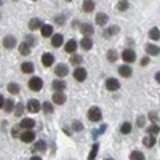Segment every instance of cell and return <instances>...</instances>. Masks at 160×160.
Instances as JSON below:
<instances>
[{
	"label": "cell",
	"mask_w": 160,
	"mask_h": 160,
	"mask_svg": "<svg viewBox=\"0 0 160 160\" xmlns=\"http://www.w3.org/2000/svg\"><path fill=\"white\" fill-rule=\"evenodd\" d=\"M88 118L91 120V122H99V120L102 118V112L99 108H96V106H93V108L88 111Z\"/></svg>",
	"instance_id": "6da1fadb"
},
{
	"label": "cell",
	"mask_w": 160,
	"mask_h": 160,
	"mask_svg": "<svg viewBox=\"0 0 160 160\" xmlns=\"http://www.w3.org/2000/svg\"><path fill=\"white\" fill-rule=\"evenodd\" d=\"M42 87H43V82H42V78H40V77H32L29 80V88L32 91H40Z\"/></svg>",
	"instance_id": "7a4b0ae2"
},
{
	"label": "cell",
	"mask_w": 160,
	"mask_h": 160,
	"mask_svg": "<svg viewBox=\"0 0 160 160\" xmlns=\"http://www.w3.org/2000/svg\"><path fill=\"white\" fill-rule=\"evenodd\" d=\"M122 59H123L125 62H135V61H136V53L133 51L131 48L123 50V53H122Z\"/></svg>",
	"instance_id": "3957f363"
},
{
	"label": "cell",
	"mask_w": 160,
	"mask_h": 160,
	"mask_svg": "<svg viewBox=\"0 0 160 160\" xmlns=\"http://www.w3.org/2000/svg\"><path fill=\"white\" fill-rule=\"evenodd\" d=\"M106 88H108L109 91H117V90L120 88V82H118L117 78L111 77V78L106 80Z\"/></svg>",
	"instance_id": "277c9868"
},
{
	"label": "cell",
	"mask_w": 160,
	"mask_h": 160,
	"mask_svg": "<svg viewBox=\"0 0 160 160\" xmlns=\"http://www.w3.org/2000/svg\"><path fill=\"white\" fill-rule=\"evenodd\" d=\"M74 78L77 80V82H83V80H87V69L85 68H77L74 71Z\"/></svg>",
	"instance_id": "5b68a950"
},
{
	"label": "cell",
	"mask_w": 160,
	"mask_h": 160,
	"mask_svg": "<svg viewBox=\"0 0 160 160\" xmlns=\"http://www.w3.org/2000/svg\"><path fill=\"white\" fill-rule=\"evenodd\" d=\"M19 138H21L22 142H32V141L35 139V133L31 131V128H29L28 131H22L21 135H19Z\"/></svg>",
	"instance_id": "8992f818"
},
{
	"label": "cell",
	"mask_w": 160,
	"mask_h": 160,
	"mask_svg": "<svg viewBox=\"0 0 160 160\" xmlns=\"http://www.w3.org/2000/svg\"><path fill=\"white\" fill-rule=\"evenodd\" d=\"M40 109H42V104H40L37 99H29L28 101V111L29 112L34 114V112H38Z\"/></svg>",
	"instance_id": "52a82bcc"
},
{
	"label": "cell",
	"mask_w": 160,
	"mask_h": 160,
	"mask_svg": "<svg viewBox=\"0 0 160 160\" xmlns=\"http://www.w3.org/2000/svg\"><path fill=\"white\" fill-rule=\"evenodd\" d=\"M3 47H5L7 50L15 48V47H16V38L13 37V35H7V37L3 38Z\"/></svg>",
	"instance_id": "ba28073f"
},
{
	"label": "cell",
	"mask_w": 160,
	"mask_h": 160,
	"mask_svg": "<svg viewBox=\"0 0 160 160\" xmlns=\"http://www.w3.org/2000/svg\"><path fill=\"white\" fill-rule=\"evenodd\" d=\"M53 62H55V56H53L51 53H43V56H42V64L45 66V68H50Z\"/></svg>",
	"instance_id": "9c48e42d"
},
{
	"label": "cell",
	"mask_w": 160,
	"mask_h": 160,
	"mask_svg": "<svg viewBox=\"0 0 160 160\" xmlns=\"http://www.w3.org/2000/svg\"><path fill=\"white\" fill-rule=\"evenodd\" d=\"M64 42V37L61 34H55V35H51V45L55 47V48H59Z\"/></svg>",
	"instance_id": "30bf717a"
},
{
	"label": "cell",
	"mask_w": 160,
	"mask_h": 160,
	"mask_svg": "<svg viewBox=\"0 0 160 160\" xmlns=\"http://www.w3.org/2000/svg\"><path fill=\"white\" fill-rule=\"evenodd\" d=\"M68 72H69V69H68V66H66V64H58L56 68H55V74H56L58 77L68 75Z\"/></svg>",
	"instance_id": "8fae6325"
},
{
	"label": "cell",
	"mask_w": 160,
	"mask_h": 160,
	"mask_svg": "<svg viewBox=\"0 0 160 160\" xmlns=\"http://www.w3.org/2000/svg\"><path fill=\"white\" fill-rule=\"evenodd\" d=\"M53 102H55V104H64L66 102V95H64L62 91L53 93Z\"/></svg>",
	"instance_id": "7c38bea8"
},
{
	"label": "cell",
	"mask_w": 160,
	"mask_h": 160,
	"mask_svg": "<svg viewBox=\"0 0 160 160\" xmlns=\"http://www.w3.org/2000/svg\"><path fill=\"white\" fill-rule=\"evenodd\" d=\"M19 127L21 128H26V130H32L34 127H35V120L34 118H22L21 120V123H19Z\"/></svg>",
	"instance_id": "4fadbf2b"
},
{
	"label": "cell",
	"mask_w": 160,
	"mask_h": 160,
	"mask_svg": "<svg viewBox=\"0 0 160 160\" xmlns=\"http://www.w3.org/2000/svg\"><path fill=\"white\" fill-rule=\"evenodd\" d=\"M40 34H42V37H51L53 35V26L42 24V28H40Z\"/></svg>",
	"instance_id": "5bb4252c"
},
{
	"label": "cell",
	"mask_w": 160,
	"mask_h": 160,
	"mask_svg": "<svg viewBox=\"0 0 160 160\" xmlns=\"http://www.w3.org/2000/svg\"><path fill=\"white\" fill-rule=\"evenodd\" d=\"M146 53H148V55H152V56H157L160 53V48L154 43H148L146 45Z\"/></svg>",
	"instance_id": "9a60e30c"
},
{
	"label": "cell",
	"mask_w": 160,
	"mask_h": 160,
	"mask_svg": "<svg viewBox=\"0 0 160 160\" xmlns=\"http://www.w3.org/2000/svg\"><path fill=\"white\" fill-rule=\"evenodd\" d=\"M118 74L122 75V77H131L133 71H131V68H130V66L123 64V66H120V68H118Z\"/></svg>",
	"instance_id": "2e32d148"
},
{
	"label": "cell",
	"mask_w": 160,
	"mask_h": 160,
	"mask_svg": "<svg viewBox=\"0 0 160 160\" xmlns=\"http://www.w3.org/2000/svg\"><path fill=\"white\" fill-rule=\"evenodd\" d=\"M66 51H68V53H71V55H72V53H75V50H77V40H69V42L68 43H66Z\"/></svg>",
	"instance_id": "e0dca14e"
},
{
	"label": "cell",
	"mask_w": 160,
	"mask_h": 160,
	"mask_svg": "<svg viewBox=\"0 0 160 160\" xmlns=\"http://www.w3.org/2000/svg\"><path fill=\"white\" fill-rule=\"evenodd\" d=\"M108 15L106 13H98L96 15V24L98 26H104V24H108Z\"/></svg>",
	"instance_id": "ac0fdd59"
},
{
	"label": "cell",
	"mask_w": 160,
	"mask_h": 160,
	"mask_svg": "<svg viewBox=\"0 0 160 160\" xmlns=\"http://www.w3.org/2000/svg\"><path fill=\"white\" fill-rule=\"evenodd\" d=\"M31 45L28 43V42H22L21 45H19V53H21V55H24V56H28L29 55V53H31Z\"/></svg>",
	"instance_id": "d6986e66"
},
{
	"label": "cell",
	"mask_w": 160,
	"mask_h": 160,
	"mask_svg": "<svg viewBox=\"0 0 160 160\" xmlns=\"http://www.w3.org/2000/svg\"><path fill=\"white\" fill-rule=\"evenodd\" d=\"M82 10L87 11V13L93 11V10H95V2H93V0H85L83 5H82Z\"/></svg>",
	"instance_id": "ffe728a7"
},
{
	"label": "cell",
	"mask_w": 160,
	"mask_h": 160,
	"mask_svg": "<svg viewBox=\"0 0 160 160\" xmlns=\"http://www.w3.org/2000/svg\"><path fill=\"white\" fill-rule=\"evenodd\" d=\"M80 47H82L83 50H90V48L93 47V42H91V38L85 35V37L82 38V42H80Z\"/></svg>",
	"instance_id": "44dd1931"
},
{
	"label": "cell",
	"mask_w": 160,
	"mask_h": 160,
	"mask_svg": "<svg viewBox=\"0 0 160 160\" xmlns=\"http://www.w3.org/2000/svg\"><path fill=\"white\" fill-rule=\"evenodd\" d=\"M142 144L146 146V148H152V146L155 144V138H154V135H148V136L142 139Z\"/></svg>",
	"instance_id": "7402d4cb"
},
{
	"label": "cell",
	"mask_w": 160,
	"mask_h": 160,
	"mask_svg": "<svg viewBox=\"0 0 160 160\" xmlns=\"http://www.w3.org/2000/svg\"><path fill=\"white\" fill-rule=\"evenodd\" d=\"M66 88V82L64 80H55V82H53V90L55 91H62Z\"/></svg>",
	"instance_id": "603a6c76"
},
{
	"label": "cell",
	"mask_w": 160,
	"mask_h": 160,
	"mask_svg": "<svg viewBox=\"0 0 160 160\" xmlns=\"http://www.w3.org/2000/svg\"><path fill=\"white\" fill-rule=\"evenodd\" d=\"M21 71H22L24 74H32V72H34V64H32V62H22Z\"/></svg>",
	"instance_id": "cb8c5ba5"
},
{
	"label": "cell",
	"mask_w": 160,
	"mask_h": 160,
	"mask_svg": "<svg viewBox=\"0 0 160 160\" xmlns=\"http://www.w3.org/2000/svg\"><path fill=\"white\" fill-rule=\"evenodd\" d=\"M80 28H82V29H80V31H82V34L87 35V37H90L93 34V26L91 24H82Z\"/></svg>",
	"instance_id": "d4e9b609"
},
{
	"label": "cell",
	"mask_w": 160,
	"mask_h": 160,
	"mask_svg": "<svg viewBox=\"0 0 160 160\" xmlns=\"http://www.w3.org/2000/svg\"><path fill=\"white\" fill-rule=\"evenodd\" d=\"M34 151H37V152H45V151H47V142H45V141H37L35 146H34Z\"/></svg>",
	"instance_id": "484cf974"
},
{
	"label": "cell",
	"mask_w": 160,
	"mask_h": 160,
	"mask_svg": "<svg viewBox=\"0 0 160 160\" xmlns=\"http://www.w3.org/2000/svg\"><path fill=\"white\" fill-rule=\"evenodd\" d=\"M42 28V21L40 19H31L29 21V29L31 31H35V29H40Z\"/></svg>",
	"instance_id": "4316f807"
},
{
	"label": "cell",
	"mask_w": 160,
	"mask_h": 160,
	"mask_svg": "<svg viewBox=\"0 0 160 160\" xmlns=\"http://www.w3.org/2000/svg\"><path fill=\"white\" fill-rule=\"evenodd\" d=\"M3 109H5V112H11L13 109H15V101H13V99H7L3 102Z\"/></svg>",
	"instance_id": "83f0119b"
},
{
	"label": "cell",
	"mask_w": 160,
	"mask_h": 160,
	"mask_svg": "<svg viewBox=\"0 0 160 160\" xmlns=\"http://www.w3.org/2000/svg\"><path fill=\"white\" fill-rule=\"evenodd\" d=\"M120 133H122V135H128V133H131V123L130 122L122 123V127H120Z\"/></svg>",
	"instance_id": "f1b7e54d"
},
{
	"label": "cell",
	"mask_w": 160,
	"mask_h": 160,
	"mask_svg": "<svg viewBox=\"0 0 160 160\" xmlns=\"http://www.w3.org/2000/svg\"><path fill=\"white\" fill-rule=\"evenodd\" d=\"M130 158H131V160H144L146 157H144V154L139 152V151H133V152L130 154Z\"/></svg>",
	"instance_id": "f546056e"
},
{
	"label": "cell",
	"mask_w": 160,
	"mask_h": 160,
	"mask_svg": "<svg viewBox=\"0 0 160 160\" xmlns=\"http://www.w3.org/2000/svg\"><path fill=\"white\" fill-rule=\"evenodd\" d=\"M128 7H130V3L127 2V0H120L118 5H117V10L118 11H125V10H128Z\"/></svg>",
	"instance_id": "4dcf8cb0"
},
{
	"label": "cell",
	"mask_w": 160,
	"mask_h": 160,
	"mask_svg": "<svg viewBox=\"0 0 160 160\" xmlns=\"http://www.w3.org/2000/svg\"><path fill=\"white\" fill-rule=\"evenodd\" d=\"M98 151H99V144H93V149H91V152H90L88 158H90V160L96 158V154H98Z\"/></svg>",
	"instance_id": "1f68e13d"
},
{
	"label": "cell",
	"mask_w": 160,
	"mask_h": 160,
	"mask_svg": "<svg viewBox=\"0 0 160 160\" xmlns=\"http://www.w3.org/2000/svg\"><path fill=\"white\" fill-rule=\"evenodd\" d=\"M8 91L13 93V95H18V93H19V85L18 83H10L8 85Z\"/></svg>",
	"instance_id": "d6a6232c"
},
{
	"label": "cell",
	"mask_w": 160,
	"mask_h": 160,
	"mask_svg": "<svg viewBox=\"0 0 160 160\" xmlns=\"http://www.w3.org/2000/svg\"><path fill=\"white\" fill-rule=\"evenodd\" d=\"M149 35H151V38H152V40H158V38H160V31H158L157 28H154V29H151Z\"/></svg>",
	"instance_id": "836d02e7"
},
{
	"label": "cell",
	"mask_w": 160,
	"mask_h": 160,
	"mask_svg": "<svg viewBox=\"0 0 160 160\" xmlns=\"http://www.w3.org/2000/svg\"><path fill=\"white\" fill-rule=\"evenodd\" d=\"M42 109H43L45 114H51L53 112V106H51V102H43L42 104Z\"/></svg>",
	"instance_id": "e575fe53"
},
{
	"label": "cell",
	"mask_w": 160,
	"mask_h": 160,
	"mask_svg": "<svg viewBox=\"0 0 160 160\" xmlns=\"http://www.w3.org/2000/svg\"><path fill=\"white\" fill-rule=\"evenodd\" d=\"M108 59H109L111 62L117 61V53H115L114 50H109V51H108Z\"/></svg>",
	"instance_id": "d590c367"
},
{
	"label": "cell",
	"mask_w": 160,
	"mask_h": 160,
	"mask_svg": "<svg viewBox=\"0 0 160 160\" xmlns=\"http://www.w3.org/2000/svg\"><path fill=\"white\" fill-rule=\"evenodd\" d=\"M71 62H72V64H80V62H82V56H78V55H75V53H72Z\"/></svg>",
	"instance_id": "8d00e7d4"
},
{
	"label": "cell",
	"mask_w": 160,
	"mask_h": 160,
	"mask_svg": "<svg viewBox=\"0 0 160 160\" xmlns=\"http://www.w3.org/2000/svg\"><path fill=\"white\" fill-rule=\"evenodd\" d=\"M148 131H149V135H154V136H155L157 133L160 131V127H158V125H151Z\"/></svg>",
	"instance_id": "74e56055"
},
{
	"label": "cell",
	"mask_w": 160,
	"mask_h": 160,
	"mask_svg": "<svg viewBox=\"0 0 160 160\" xmlns=\"http://www.w3.org/2000/svg\"><path fill=\"white\" fill-rule=\"evenodd\" d=\"M22 111H24V108H22V102L16 104V109H15V115H16V117H21V115H22Z\"/></svg>",
	"instance_id": "f35d334b"
},
{
	"label": "cell",
	"mask_w": 160,
	"mask_h": 160,
	"mask_svg": "<svg viewBox=\"0 0 160 160\" xmlns=\"http://www.w3.org/2000/svg\"><path fill=\"white\" fill-rule=\"evenodd\" d=\"M118 32V28L117 26H112V28H109L108 31H106V35H115Z\"/></svg>",
	"instance_id": "ab89813d"
},
{
	"label": "cell",
	"mask_w": 160,
	"mask_h": 160,
	"mask_svg": "<svg viewBox=\"0 0 160 160\" xmlns=\"http://www.w3.org/2000/svg\"><path fill=\"white\" fill-rule=\"evenodd\" d=\"M144 122H146V118L141 115V117H138V120H136V123H138V127H142L144 125Z\"/></svg>",
	"instance_id": "60d3db41"
},
{
	"label": "cell",
	"mask_w": 160,
	"mask_h": 160,
	"mask_svg": "<svg viewBox=\"0 0 160 160\" xmlns=\"http://www.w3.org/2000/svg\"><path fill=\"white\" fill-rule=\"evenodd\" d=\"M72 127H74V130H78V131L82 130V123H78V122H74V125H72Z\"/></svg>",
	"instance_id": "b9f144b4"
},
{
	"label": "cell",
	"mask_w": 160,
	"mask_h": 160,
	"mask_svg": "<svg viewBox=\"0 0 160 160\" xmlns=\"http://www.w3.org/2000/svg\"><path fill=\"white\" fill-rule=\"evenodd\" d=\"M55 21H56L58 24H62V22H64V18H62V16H56V18H55Z\"/></svg>",
	"instance_id": "7bdbcfd3"
},
{
	"label": "cell",
	"mask_w": 160,
	"mask_h": 160,
	"mask_svg": "<svg viewBox=\"0 0 160 160\" xmlns=\"http://www.w3.org/2000/svg\"><path fill=\"white\" fill-rule=\"evenodd\" d=\"M11 135H13V136H19V131H18V128H13Z\"/></svg>",
	"instance_id": "ee69618b"
},
{
	"label": "cell",
	"mask_w": 160,
	"mask_h": 160,
	"mask_svg": "<svg viewBox=\"0 0 160 160\" xmlns=\"http://www.w3.org/2000/svg\"><path fill=\"white\" fill-rule=\"evenodd\" d=\"M3 102H5V99H3L2 95H0V109H3Z\"/></svg>",
	"instance_id": "f6af8a7d"
},
{
	"label": "cell",
	"mask_w": 160,
	"mask_h": 160,
	"mask_svg": "<svg viewBox=\"0 0 160 160\" xmlns=\"http://www.w3.org/2000/svg\"><path fill=\"white\" fill-rule=\"evenodd\" d=\"M148 62H149V58H142V59H141V64H142V66H146Z\"/></svg>",
	"instance_id": "bcb514c9"
},
{
	"label": "cell",
	"mask_w": 160,
	"mask_h": 160,
	"mask_svg": "<svg viewBox=\"0 0 160 160\" xmlns=\"http://www.w3.org/2000/svg\"><path fill=\"white\" fill-rule=\"evenodd\" d=\"M155 80L160 83V72H157V74H155Z\"/></svg>",
	"instance_id": "7dc6e473"
},
{
	"label": "cell",
	"mask_w": 160,
	"mask_h": 160,
	"mask_svg": "<svg viewBox=\"0 0 160 160\" xmlns=\"http://www.w3.org/2000/svg\"><path fill=\"white\" fill-rule=\"evenodd\" d=\"M68 2H71V0H68Z\"/></svg>",
	"instance_id": "c3c4849f"
}]
</instances>
